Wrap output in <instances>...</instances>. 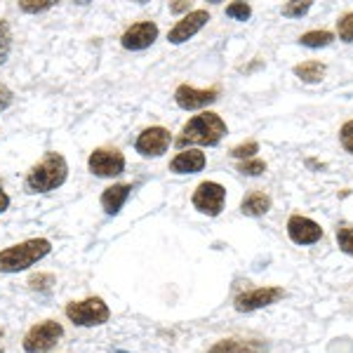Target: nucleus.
Returning a JSON list of instances; mask_svg holds the SVG:
<instances>
[{
	"label": "nucleus",
	"mask_w": 353,
	"mask_h": 353,
	"mask_svg": "<svg viewBox=\"0 0 353 353\" xmlns=\"http://www.w3.org/2000/svg\"><path fill=\"white\" fill-rule=\"evenodd\" d=\"M226 134V123L221 121L217 113H201L193 116L189 123L181 128V134L176 137V146L184 149L189 144L198 146H214L221 141V137Z\"/></svg>",
	"instance_id": "obj_1"
},
{
	"label": "nucleus",
	"mask_w": 353,
	"mask_h": 353,
	"mask_svg": "<svg viewBox=\"0 0 353 353\" xmlns=\"http://www.w3.org/2000/svg\"><path fill=\"white\" fill-rule=\"evenodd\" d=\"M50 250H52V245L45 238H31V241L12 245V248L0 252V273H19L31 269L36 261L48 257Z\"/></svg>",
	"instance_id": "obj_2"
},
{
	"label": "nucleus",
	"mask_w": 353,
	"mask_h": 353,
	"mask_svg": "<svg viewBox=\"0 0 353 353\" xmlns=\"http://www.w3.org/2000/svg\"><path fill=\"white\" fill-rule=\"evenodd\" d=\"M68 165L61 153H48L38 165H33L26 176V189L31 193H48L59 189L66 181Z\"/></svg>",
	"instance_id": "obj_3"
},
{
	"label": "nucleus",
	"mask_w": 353,
	"mask_h": 353,
	"mask_svg": "<svg viewBox=\"0 0 353 353\" xmlns=\"http://www.w3.org/2000/svg\"><path fill=\"white\" fill-rule=\"evenodd\" d=\"M66 318L78 327H94V325H104L111 318V311L104 304V299L90 297L83 301H71L66 306Z\"/></svg>",
	"instance_id": "obj_4"
},
{
	"label": "nucleus",
	"mask_w": 353,
	"mask_h": 353,
	"mask_svg": "<svg viewBox=\"0 0 353 353\" xmlns=\"http://www.w3.org/2000/svg\"><path fill=\"white\" fill-rule=\"evenodd\" d=\"M61 334H64V327L57 321H43L28 330L21 346H24L26 353H48L59 344Z\"/></svg>",
	"instance_id": "obj_5"
},
{
	"label": "nucleus",
	"mask_w": 353,
	"mask_h": 353,
	"mask_svg": "<svg viewBox=\"0 0 353 353\" xmlns=\"http://www.w3.org/2000/svg\"><path fill=\"white\" fill-rule=\"evenodd\" d=\"M191 201L198 212L208 214V217H217L221 210H224L226 189L221 184H217V181H203V184L196 186Z\"/></svg>",
	"instance_id": "obj_6"
},
{
	"label": "nucleus",
	"mask_w": 353,
	"mask_h": 353,
	"mask_svg": "<svg viewBox=\"0 0 353 353\" xmlns=\"http://www.w3.org/2000/svg\"><path fill=\"white\" fill-rule=\"evenodd\" d=\"M283 297H285L283 288H254V290H248V292L238 294L236 311H241V313L257 311V309H264V306L276 304V301Z\"/></svg>",
	"instance_id": "obj_7"
},
{
	"label": "nucleus",
	"mask_w": 353,
	"mask_h": 353,
	"mask_svg": "<svg viewBox=\"0 0 353 353\" xmlns=\"http://www.w3.org/2000/svg\"><path fill=\"white\" fill-rule=\"evenodd\" d=\"M88 168L97 176H118L125 172V158L116 149H97L90 156Z\"/></svg>",
	"instance_id": "obj_8"
},
{
	"label": "nucleus",
	"mask_w": 353,
	"mask_h": 353,
	"mask_svg": "<svg viewBox=\"0 0 353 353\" xmlns=\"http://www.w3.org/2000/svg\"><path fill=\"white\" fill-rule=\"evenodd\" d=\"M170 141H172V137H170L165 128H146L144 132L137 137L134 149L144 158H158L170 149Z\"/></svg>",
	"instance_id": "obj_9"
},
{
	"label": "nucleus",
	"mask_w": 353,
	"mask_h": 353,
	"mask_svg": "<svg viewBox=\"0 0 353 353\" xmlns=\"http://www.w3.org/2000/svg\"><path fill=\"white\" fill-rule=\"evenodd\" d=\"M219 97V90L217 88H210V90H196L191 85H179L174 92V101L179 109L184 111H196V109H203L208 104H214Z\"/></svg>",
	"instance_id": "obj_10"
},
{
	"label": "nucleus",
	"mask_w": 353,
	"mask_h": 353,
	"mask_svg": "<svg viewBox=\"0 0 353 353\" xmlns=\"http://www.w3.org/2000/svg\"><path fill=\"white\" fill-rule=\"evenodd\" d=\"M210 21V14H208V10H193V12H189L184 17L181 21H176L172 31L168 33V41L172 43V45H181V43H186L189 38L196 36L201 28L208 24Z\"/></svg>",
	"instance_id": "obj_11"
},
{
	"label": "nucleus",
	"mask_w": 353,
	"mask_h": 353,
	"mask_svg": "<svg viewBox=\"0 0 353 353\" xmlns=\"http://www.w3.org/2000/svg\"><path fill=\"white\" fill-rule=\"evenodd\" d=\"M158 38V26L153 21H137L123 33L121 43L125 50H146L156 43Z\"/></svg>",
	"instance_id": "obj_12"
},
{
	"label": "nucleus",
	"mask_w": 353,
	"mask_h": 353,
	"mask_svg": "<svg viewBox=\"0 0 353 353\" xmlns=\"http://www.w3.org/2000/svg\"><path fill=\"white\" fill-rule=\"evenodd\" d=\"M288 236L292 243L297 245H313L323 238V229L309 217H301V214H294L288 221Z\"/></svg>",
	"instance_id": "obj_13"
},
{
	"label": "nucleus",
	"mask_w": 353,
	"mask_h": 353,
	"mask_svg": "<svg viewBox=\"0 0 353 353\" xmlns=\"http://www.w3.org/2000/svg\"><path fill=\"white\" fill-rule=\"evenodd\" d=\"M205 163H208V158H205L203 151L189 149V151L176 153L172 158V163H170V170L176 174H196L205 168Z\"/></svg>",
	"instance_id": "obj_14"
},
{
	"label": "nucleus",
	"mask_w": 353,
	"mask_h": 353,
	"mask_svg": "<svg viewBox=\"0 0 353 353\" xmlns=\"http://www.w3.org/2000/svg\"><path fill=\"white\" fill-rule=\"evenodd\" d=\"M269 346L259 339H221L210 349V353H264Z\"/></svg>",
	"instance_id": "obj_15"
},
{
	"label": "nucleus",
	"mask_w": 353,
	"mask_h": 353,
	"mask_svg": "<svg viewBox=\"0 0 353 353\" xmlns=\"http://www.w3.org/2000/svg\"><path fill=\"white\" fill-rule=\"evenodd\" d=\"M130 193H132V186L130 184H113L109 186L104 193H101V208H104L106 214H118L123 210V205L128 203Z\"/></svg>",
	"instance_id": "obj_16"
},
{
	"label": "nucleus",
	"mask_w": 353,
	"mask_h": 353,
	"mask_svg": "<svg viewBox=\"0 0 353 353\" xmlns=\"http://www.w3.org/2000/svg\"><path fill=\"white\" fill-rule=\"evenodd\" d=\"M271 210V198L264 191H252L243 198L241 203V212L245 217H261Z\"/></svg>",
	"instance_id": "obj_17"
},
{
	"label": "nucleus",
	"mask_w": 353,
	"mask_h": 353,
	"mask_svg": "<svg viewBox=\"0 0 353 353\" xmlns=\"http://www.w3.org/2000/svg\"><path fill=\"white\" fill-rule=\"evenodd\" d=\"M294 76L304 83H321L325 76V64L323 61H304V64L294 66Z\"/></svg>",
	"instance_id": "obj_18"
},
{
	"label": "nucleus",
	"mask_w": 353,
	"mask_h": 353,
	"mask_svg": "<svg viewBox=\"0 0 353 353\" xmlns=\"http://www.w3.org/2000/svg\"><path fill=\"white\" fill-rule=\"evenodd\" d=\"M332 41H334V36L330 31H309L299 38V43L304 45V48H327Z\"/></svg>",
	"instance_id": "obj_19"
},
{
	"label": "nucleus",
	"mask_w": 353,
	"mask_h": 353,
	"mask_svg": "<svg viewBox=\"0 0 353 353\" xmlns=\"http://www.w3.org/2000/svg\"><path fill=\"white\" fill-rule=\"evenodd\" d=\"M10 50H12V31H10L8 21L0 19V64L8 61Z\"/></svg>",
	"instance_id": "obj_20"
},
{
	"label": "nucleus",
	"mask_w": 353,
	"mask_h": 353,
	"mask_svg": "<svg viewBox=\"0 0 353 353\" xmlns=\"http://www.w3.org/2000/svg\"><path fill=\"white\" fill-rule=\"evenodd\" d=\"M337 33L344 43H353V12H346L337 21Z\"/></svg>",
	"instance_id": "obj_21"
},
{
	"label": "nucleus",
	"mask_w": 353,
	"mask_h": 353,
	"mask_svg": "<svg viewBox=\"0 0 353 353\" xmlns=\"http://www.w3.org/2000/svg\"><path fill=\"white\" fill-rule=\"evenodd\" d=\"M337 243H339L341 252L353 254V229H351V226H339V229H337Z\"/></svg>",
	"instance_id": "obj_22"
},
{
	"label": "nucleus",
	"mask_w": 353,
	"mask_h": 353,
	"mask_svg": "<svg viewBox=\"0 0 353 353\" xmlns=\"http://www.w3.org/2000/svg\"><path fill=\"white\" fill-rule=\"evenodd\" d=\"M238 170H241L243 174L259 176V174H264L266 163H264V161H259V158H250V161H243L241 165H238Z\"/></svg>",
	"instance_id": "obj_23"
},
{
	"label": "nucleus",
	"mask_w": 353,
	"mask_h": 353,
	"mask_svg": "<svg viewBox=\"0 0 353 353\" xmlns=\"http://www.w3.org/2000/svg\"><path fill=\"white\" fill-rule=\"evenodd\" d=\"M257 151H259V144H257V141H245V144L236 146V149L231 151V156H233V158H238V161H250V158H252Z\"/></svg>",
	"instance_id": "obj_24"
},
{
	"label": "nucleus",
	"mask_w": 353,
	"mask_h": 353,
	"mask_svg": "<svg viewBox=\"0 0 353 353\" xmlns=\"http://www.w3.org/2000/svg\"><path fill=\"white\" fill-rule=\"evenodd\" d=\"M19 8L28 14H38V12H45V10L52 8V0H21Z\"/></svg>",
	"instance_id": "obj_25"
},
{
	"label": "nucleus",
	"mask_w": 353,
	"mask_h": 353,
	"mask_svg": "<svg viewBox=\"0 0 353 353\" xmlns=\"http://www.w3.org/2000/svg\"><path fill=\"white\" fill-rule=\"evenodd\" d=\"M226 14H229L231 19L245 21V19H250V14H252V8H250L248 3H233L226 8Z\"/></svg>",
	"instance_id": "obj_26"
},
{
	"label": "nucleus",
	"mask_w": 353,
	"mask_h": 353,
	"mask_svg": "<svg viewBox=\"0 0 353 353\" xmlns=\"http://www.w3.org/2000/svg\"><path fill=\"white\" fill-rule=\"evenodd\" d=\"M339 139H341V146H344V149L353 156V121H349L344 128H341Z\"/></svg>",
	"instance_id": "obj_27"
},
{
	"label": "nucleus",
	"mask_w": 353,
	"mask_h": 353,
	"mask_svg": "<svg viewBox=\"0 0 353 353\" xmlns=\"http://www.w3.org/2000/svg\"><path fill=\"white\" fill-rule=\"evenodd\" d=\"M311 10V3H288L285 8H283V14L285 17H301L306 14Z\"/></svg>",
	"instance_id": "obj_28"
},
{
	"label": "nucleus",
	"mask_w": 353,
	"mask_h": 353,
	"mask_svg": "<svg viewBox=\"0 0 353 353\" xmlns=\"http://www.w3.org/2000/svg\"><path fill=\"white\" fill-rule=\"evenodd\" d=\"M45 283H52V276H48V273H38V276H33L31 281H28V285L33 290H48Z\"/></svg>",
	"instance_id": "obj_29"
},
{
	"label": "nucleus",
	"mask_w": 353,
	"mask_h": 353,
	"mask_svg": "<svg viewBox=\"0 0 353 353\" xmlns=\"http://www.w3.org/2000/svg\"><path fill=\"white\" fill-rule=\"evenodd\" d=\"M12 99H14L12 92H10V90L5 88V85H0V111L8 109V106L12 104Z\"/></svg>",
	"instance_id": "obj_30"
},
{
	"label": "nucleus",
	"mask_w": 353,
	"mask_h": 353,
	"mask_svg": "<svg viewBox=\"0 0 353 353\" xmlns=\"http://www.w3.org/2000/svg\"><path fill=\"white\" fill-rule=\"evenodd\" d=\"M8 208H10V196L3 191V186H0V212H5Z\"/></svg>",
	"instance_id": "obj_31"
},
{
	"label": "nucleus",
	"mask_w": 353,
	"mask_h": 353,
	"mask_svg": "<svg viewBox=\"0 0 353 353\" xmlns=\"http://www.w3.org/2000/svg\"><path fill=\"white\" fill-rule=\"evenodd\" d=\"M189 8H191L189 3H174V5H170V10H172V12H176V14H179V12H189Z\"/></svg>",
	"instance_id": "obj_32"
}]
</instances>
